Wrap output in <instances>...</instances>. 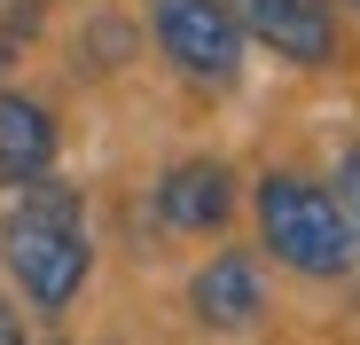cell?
Returning a JSON list of instances; mask_svg holds the SVG:
<instances>
[{"label": "cell", "instance_id": "6da1fadb", "mask_svg": "<svg viewBox=\"0 0 360 345\" xmlns=\"http://www.w3.org/2000/svg\"><path fill=\"white\" fill-rule=\"evenodd\" d=\"M0 259H8L32 314H71V299L94 275V244L79 227V189L47 181V172L24 181V204L0 220Z\"/></svg>", "mask_w": 360, "mask_h": 345}, {"label": "cell", "instance_id": "7a4b0ae2", "mask_svg": "<svg viewBox=\"0 0 360 345\" xmlns=\"http://www.w3.org/2000/svg\"><path fill=\"white\" fill-rule=\"evenodd\" d=\"M251 212H259V244L306 282H345L352 259H360V227L345 212V196H329L306 172H266L251 189Z\"/></svg>", "mask_w": 360, "mask_h": 345}, {"label": "cell", "instance_id": "3957f363", "mask_svg": "<svg viewBox=\"0 0 360 345\" xmlns=\"http://www.w3.org/2000/svg\"><path fill=\"white\" fill-rule=\"evenodd\" d=\"M149 39L157 55L196 79V87H235L243 79V16H235V0H149Z\"/></svg>", "mask_w": 360, "mask_h": 345}, {"label": "cell", "instance_id": "277c9868", "mask_svg": "<svg viewBox=\"0 0 360 345\" xmlns=\"http://www.w3.org/2000/svg\"><path fill=\"white\" fill-rule=\"evenodd\" d=\"M235 16L259 47H274L297 71H329L337 63V16L329 0H235Z\"/></svg>", "mask_w": 360, "mask_h": 345}, {"label": "cell", "instance_id": "5b68a950", "mask_svg": "<svg viewBox=\"0 0 360 345\" xmlns=\"http://www.w3.org/2000/svg\"><path fill=\"white\" fill-rule=\"evenodd\" d=\"M157 220L172 236H219L235 220V172L219 157H180L157 172Z\"/></svg>", "mask_w": 360, "mask_h": 345}, {"label": "cell", "instance_id": "8992f818", "mask_svg": "<svg viewBox=\"0 0 360 345\" xmlns=\"http://www.w3.org/2000/svg\"><path fill=\"white\" fill-rule=\"evenodd\" d=\"M188 314L204 330H251L266 314V282H259V259L251 251H212L188 282Z\"/></svg>", "mask_w": 360, "mask_h": 345}, {"label": "cell", "instance_id": "52a82bcc", "mask_svg": "<svg viewBox=\"0 0 360 345\" xmlns=\"http://www.w3.org/2000/svg\"><path fill=\"white\" fill-rule=\"evenodd\" d=\"M55 110L39 102V94H0V181L8 189H24V181H39V172L55 165Z\"/></svg>", "mask_w": 360, "mask_h": 345}, {"label": "cell", "instance_id": "ba28073f", "mask_svg": "<svg viewBox=\"0 0 360 345\" xmlns=\"http://www.w3.org/2000/svg\"><path fill=\"white\" fill-rule=\"evenodd\" d=\"M134 55V32L117 24V16H94L86 24V39H79V71H117Z\"/></svg>", "mask_w": 360, "mask_h": 345}, {"label": "cell", "instance_id": "9c48e42d", "mask_svg": "<svg viewBox=\"0 0 360 345\" xmlns=\"http://www.w3.org/2000/svg\"><path fill=\"white\" fill-rule=\"evenodd\" d=\"M337 196H345V212H352V227H360V142H352L345 165H337Z\"/></svg>", "mask_w": 360, "mask_h": 345}, {"label": "cell", "instance_id": "30bf717a", "mask_svg": "<svg viewBox=\"0 0 360 345\" xmlns=\"http://www.w3.org/2000/svg\"><path fill=\"white\" fill-rule=\"evenodd\" d=\"M0 345H24V314H16L8 299H0Z\"/></svg>", "mask_w": 360, "mask_h": 345}, {"label": "cell", "instance_id": "8fae6325", "mask_svg": "<svg viewBox=\"0 0 360 345\" xmlns=\"http://www.w3.org/2000/svg\"><path fill=\"white\" fill-rule=\"evenodd\" d=\"M8 63H16V39H8V32H0V79H8Z\"/></svg>", "mask_w": 360, "mask_h": 345}, {"label": "cell", "instance_id": "7c38bea8", "mask_svg": "<svg viewBox=\"0 0 360 345\" xmlns=\"http://www.w3.org/2000/svg\"><path fill=\"white\" fill-rule=\"evenodd\" d=\"M352 16H360V0H352Z\"/></svg>", "mask_w": 360, "mask_h": 345}]
</instances>
